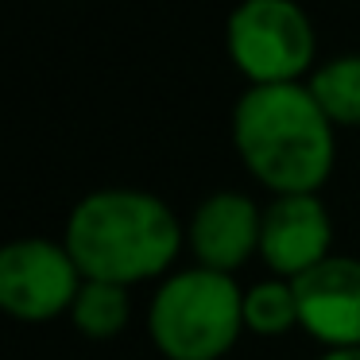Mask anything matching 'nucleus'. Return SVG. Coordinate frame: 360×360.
<instances>
[{"label": "nucleus", "mask_w": 360, "mask_h": 360, "mask_svg": "<svg viewBox=\"0 0 360 360\" xmlns=\"http://www.w3.org/2000/svg\"><path fill=\"white\" fill-rule=\"evenodd\" d=\"M259 256L271 275L298 279L333 256V213L318 194H275L264 205Z\"/></svg>", "instance_id": "0eeeda50"}, {"label": "nucleus", "mask_w": 360, "mask_h": 360, "mask_svg": "<svg viewBox=\"0 0 360 360\" xmlns=\"http://www.w3.org/2000/svg\"><path fill=\"white\" fill-rule=\"evenodd\" d=\"M82 275L66 240L55 236H16L0 248V306L24 321H47L70 310Z\"/></svg>", "instance_id": "39448f33"}, {"label": "nucleus", "mask_w": 360, "mask_h": 360, "mask_svg": "<svg viewBox=\"0 0 360 360\" xmlns=\"http://www.w3.org/2000/svg\"><path fill=\"white\" fill-rule=\"evenodd\" d=\"M244 329L259 337H283L298 329V295L295 279L267 275L244 287Z\"/></svg>", "instance_id": "9d476101"}, {"label": "nucleus", "mask_w": 360, "mask_h": 360, "mask_svg": "<svg viewBox=\"0 0 360 360\" xmlns=\"http://www.w3.org/2000/svg\"><path fill=\"white\" fill-rule=\"evenodd\" d=\"M229 128L244 167L275 194H318L333 171L337 124L306 82L244 86Z\"/></svg>", "instance_id": "f03ea898"}, {"label": "nucleus", "mask_w": 360, "mask_h": 360, "mask_svg": "<svg viewBox=\"0 0 360 360\" xmlns=\"http://www.w3.org/2000/svg\"><path fill=\"white\" fill-rule=\"evenodd\" d=\"M225 51L248 86L306 82L318 66V27L298 0H236L225 16Z\"/></svg>", "instance_id": "20e7f679"}, {"label": "nucleus", "mask_w": 360, "mask_h": 360, "mask_svg": "<svg viewBox=\"0 0 360 360\" xmlns=\"http://www.w3.org/2000/svg\"><path fill=\"white\" fill-rule=\"evenodd\" d=\"M314 360H360V345H352V349H326Z\"/></svg>", "instance_id": "f8f14e48"}, {"label": "nucleus", "mask_w": 360, "mask_h": 360, "mask_svg": "<svg viewBox=\"0 0 360 360\" xmlns=\"http://www.w3.org/2000/svg\"><path fill=\"white\" fill-rule=\"evenodd\" d=\"M148 333L167 360H221L244 333V287L202 264L174 267L148 302Z\"/></svg>", "instance_id": "7ed1b4c3"}, {"label": "nucleus", "mask_w": 360, "mask_h": 360, "mask_svg": "<svg viewBox=\"0 0 360 360\" xmlns=\"http://www.w3.org/2000/svg\"><path fill=\"white\" fill-rule=\"evenodd\" d=\"M298 329L326 349L360 345V256L333 252L295 279Z\"/></svg>", "instance_id": "423d86ee"}, {"label": "nucleus", "mask_w": 360, "mask_h": 360, "mask_svg": "<svg viewBox=\"0 0 360 360\" xmlns=\"http://www.w3.org/2000/svg\"><path fill=\"white\" fill-rule=\"evenodd\" d=\"M259 229H264V205L244 190H210L194 205L186 221V244L194 252V264L213 271L236 275V267L259 252Z\"/></svg>", "instance_id": "6e6552de"}, {"label": "nucleus", "mask_w": 360, "mask_h": 360, "mask_svg": "<svg viewBox=\"0 0 360 360\" xmlns=\"http://www.w3.org/2000/svg\"><path fill=\"white\" fill-rule=\"evenodd\" d=\"M310 94L333 124L360 128V51H341L310 70Z\"/></svg>", "instance_id": "1a4fd4ad"}, {"label": "nucleus", "mask_w": 360, "mask_h": 360, "mask_svg": "<svg viewBox=\"0 0 360 360\" xmlns=\"http://www.w3.org/2000/svg\"><path fill=\"white\" fill-rule=\"evenodd\" d=\"M63 240L86 279L120 287L171 275L186 229L171 202L140 186H97L74 202Z\"/></svg>", "instance_id": "f257e3e1"}, {"label": "nucleus", "mask_w": 360, "mask_h": 360, "mask_svg": "<svg viewBox=\"0 0 360 360\" xmlns=\"http://www.w3.org/2000/svg\"><path fill=\"white\" fill-rule=\"evenodd\" d=\"M74 326L86 337L101 341V337H117L120 329L132 318V298H128V287L109 279H86L70 306Z\"/></svg>", "instance_id": "9b49d317"}]
</instances>
